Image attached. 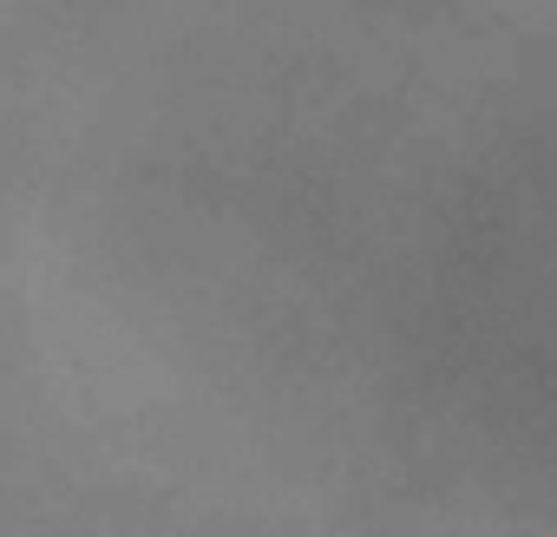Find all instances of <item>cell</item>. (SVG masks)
<instances>
[{
	"label": "cell",
	"instance_id": "obj_1",
	"mask_svg": "<svg viewBox=\"0 0 557 537\" xmlns=\"http://www.w3.org/2000/svg\"><path fill=\"white\" fill-rule=\"evenodd\" d=\"M8 8H14V0H0V14H8Z\"/></svg>",
	"mask_w": 557,
	"mask_h": 537
}]
</instances>
